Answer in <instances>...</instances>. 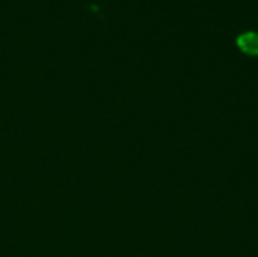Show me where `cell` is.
Instances as JSON below:
<instances>
[{"mask_svg":"<svg viewBox=\"0 0 258 257\" xmlns=\"http://www.w3.org/2000/svg\"><path fill=\"white\" fill-rule=\"evenodd\" d=\"M237 45L242 52L255 56L258 55V33L255 32H245L237 38Z\"/></svg>","mask_w":258,"mask_h":257,"instance_id":"1","label":"cell"}]
</instances>
